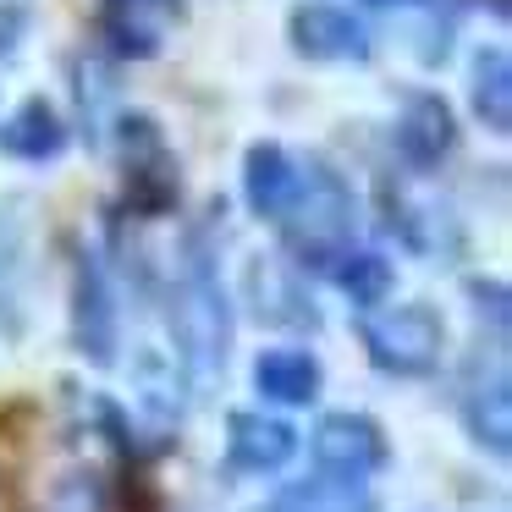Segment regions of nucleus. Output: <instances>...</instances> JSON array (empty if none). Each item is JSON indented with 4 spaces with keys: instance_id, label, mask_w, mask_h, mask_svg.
<instances>
[{
    "instance_id": "f257e3e1",
    "label": "nucleus",
    "mask_w": 512,
    "mask_h": 512,
    "mask_svg": "<svg viewBox=\"0 0 512 512\" xmlns=\"http://www.w3.org/2000/svg\"><path fill=\"white\" fill-rule=\"evenodd\" d=\"M353 188L336 177L325 160H309L303 166V188L292 199V210L281 215V232H287V248L298 254L303 270H331L336 259L353 248Z\"/></svg>"
},
{
    "instance_id": "f03ea898",
    "label": "nucleus",
    "mask_w": 512,
    "mask_h": 512,
    "mask_svg": "<svg viewBox=\"0 0 512 512\" xmlns=\"http://www.w3.org/2000/svg\"><path fill=\"white\" fill-rule=\"evenodd\" d=\"M166 320H171V342L182 347L188 369H199V375L226 369V353H232V309H226V292L215 281L210 259H188V270H177Z\"/></svg>"
},
{
    "instance_id": "7ed1b4c3",
    "label": "nucleus",
    "mask_w": 512,
    "mask_h": 512,
    "mask_svg": "<svg viewBox=\"0 0 512 512\" xmlns=\"http://www.w3.org/2000/svg\"><path fill=\"white\" fill-rule=\"evenodd\" d=\"M364 353L380 375L424 380L446 358V320L430 303H380L364 320Z\"/></svg>"
},
{
    "instance_id": "20e7f679",
    "label": "nucleus",
    "mask_w": 512,
    "mask_h": 512,
    "mask_svg": "<svg viewBox=\"0 0 512 512\" xmlns=\"http://www.w3.org/2000/svg\"><path fill=\"white\" fill-rule=\"evenodd\" d=\"M309 452H314V463H320V474L342 479V485H364L369 474H380V468L391 463V441H386V430H380V419L353 413V408L325 413L309 435Z\"/></svg>"
},
{
    "instance_id": "39448f33",
    "label": "nucleus",
    "mask_w": 512,
    "mask_h": 512,
    "mask_svg": "<svg viewBox=\"0 0 512 512\" xmlns=\"http://www.w3.org/2000/svg\"><path fill=\"white\" fill-rule=\"evenodd\" d=\"M287 45L298 50L303 61H314V67H364L375 50H369V28L358 23L347 6H336V0H303V6H292L287 17Z\"/></svg>"
},
{
    "instance_id": "423d86ee",
    "label": "nucleus",
    "mask_w": 512,
    "mask_h": 512,
    "mask_svg": "<svg viewBox=\"0 0 512 512\" xmlns=\"http://www.w3.org/2000/svg\"><path fill=\"white\" fill-rule=\"evenodd\" d=\"M391 149L402 155V166L413 171H435L446 155L457 149V116L441 94L419 89L402 100L397 122H391Z\"/></svg>"
},
{
    "instance_id": "0eeeda50",
    "label": "nucleus",
    "mask_w": 512,
    "mask_h": 512,
    "mask_svg": "<svg viewBox=\"0 0 512 512\" xmlns=\"http://www.w3.org/2000/svg\"><path fill=\"white\" fill-rule=\"evenodd\" d=\"M298 446L303 435L265 408H237L226 419V463L243 468V474H281L298 457Z\"/></svg>"
},
{
    "instance_id": "6e6552de",
    "label": "nucleus",
    "mask_w": 512,
    "mask_h": 512,
    "mask_svg": "<svg viewBox=\"0 0 512 512\" xmlns=\"http://www.w3.org/2000/svg\"><path fill=\"white\" fill-rule=\"evenodd\" d=\"M72 331H78L83 358L94 364H116V347H122V320H116V298L111 281L94 259H78V281H72Z\"/></svg>"
},
{
    "instance_id": "1a4fd4ad",
    "label": "nucleus",
    "mask_w": 512,
    "mask_h": 512,
    "mask_svg": "<svg viewBox=\"0 0 512 512\" xmlns=\"http://www.w3.org/2000/svg\"><path fill=\"white\" fill-rule=\"evenodd\" d=\"M72 144V127L67 116L56 111L50 100H23L6 122H0V155L23 160V166H50V160H61Z\"/></svg>"
},
{
    "instance_id": "9d476101",
    "label": "nucleus",
    "mask_w": 512,
    "mask_h": 512,
    "mask_svg": "<svg viewBox=\"0 0 512 512\" xmlns=\"http://www.w3.org/2000/svg\"><path fill=\"white\" fill-rule=\"evenodd\" d=\"M303 188V166L281 144H248L243 155V204L259 221H281Z\"/></svg>"
},
{
    "instance_id": "9b49d317",
    "label": "nucleus",
    "mask_w": 512,
    "mask_h": 512,
    "mask_svg": "<svg viewBox=\"0 0 512 512\" xmlns=\"http://www.w3.org/2000/svg\"><path fill=\"white\" fill-rule=\"evenodd\" d=\"M325 386V369L309 347H265L254 358V391L276 408H303Z\"/></svg>"
},
{
    "instance_id": "f8f14e48",
    "label": "nucleus",
    "mask_w": 512,
    "mask_h": 512,
    "mask_svg": "<svg viewBox=\"0 0 512 512\" xmlns=\"http://www.w3.org/2000/svg\"><path fill=\"white\" fill-rule=\"evenodd\" d=\"M468 111L485 122V133H512V56L501 45L479 50L468 61Z\"/></svg>"
},
{
    "instance_id": "ddd939ff",
    "label": "nucleus",
    "mask_w": 512,
    "mask_h": 512,
    "mask_svg": "<svg viewBox=\"0 0 512 512\" xmlns=\"http://www.w3.org/2000/svg\"><path fill=\"white\" fill-rule=\"evenodd\" d=\"M463 430L474 435V446H485L490 457H507L512 452V397H507V375H490V386L463 391Z\"/></svg>"
},
{
    "instance_id": "4468645a",
    "label": "nucleus",
    "mask_w": 512,
    "mask_h": 512,
    "mask_svg": "<svg viewBox=\"0 0 512 512\" xmlns=\"http://www.w3.org/2000/svg\"><path fill=\"white\" fill-rule=\"evenodd\" d=\"M259 512H375L364 485H342V479H303V485H287L276 501H265Z\"/></svg>"
},
{
    "instance_id": "2eb2a0df",
    "label": "nucleus",
    "mask_w": 512,
    "mask_h": 512,
    "mask_svg": "<svg viewBox=\"0 0 512 512\" xmlns=\"http://www.w3.org/2000/svg\"><path fill=\"white\" fill-rule=\"evenodd\" d=\"M331 276H336V287H342L358 309H380V303L391 298L397 270H391V259L375 254V248H347V254L331 265Z\"/></svg>"
},
{
    "instance_id": "dca6fc26",
    "label": "nucleus",
    "mask_w": 512,
    "mask_h": 512,
    "mask_svg": "<svg viewBox=\"0 0 512 512\" xmlns=\"http://www.w3.org/2000/svg\"><path fill=\"white\" fill-rule=\"evenodd\" d=\"M364 6H419V0H364Z\"/></svg>"
}]
</instances>
